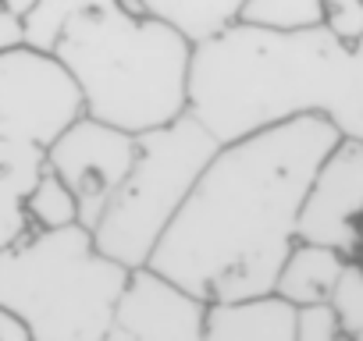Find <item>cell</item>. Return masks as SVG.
Wrapping results in <instances>:
<instances>
[{
    "mask_svg": "<svg viewBox=\"0 0 363 341\" xmlns=\"http://www.w3.org/2000/svg\"><path fill=\"white\" fill-rule=\"evenodd\" d=\"M342 132L303 114L225 142L160 235L150 263L203 302L271 295L299 242V214Z\"/></svg>",
    "mask_w": 363,
    "mask_h": 341,
    "instance_id": "6da1fadb",
    "label": "cell"
},
{
    "mask_svg": "<svg viewBox=\"0 0 363 341\" xmlns=\"http://www.w3.org/2000/svg\"><path fill=\"white\" fill-rule=\"evenodd\" d=\"M22 36L68 71L89 117L143 135L189 114L193 40L139 0H36Z\"/></svg>",
    "mask_w": 363,
    "mask_h": 341,
    "instance_id": "7a4b0ae2",
    "label": "cell"
},
{
    "mask_svg": "<svg viewBox=\"0 0 363 341\" xmlns=\"http://www.w3.org/2000/svg\"><path fill=\"white\" fill-rule=\"evenodd\" d=\"M356 110V47L335 40L324 25L278 33L232 22L193 43L189 114L221 146L303 114H320L349 135Z\"/></svg>",
    "mask_w": 363,
    "mask_h": 341,
    "instance_id": "3957f363",
    "label": "cell"
},
{
    "mask_svg": "<svg viewBox=\"0 0 363 341\" xmlns=\"http://www.w3.org/2000/svg\"><path fill=\"white\" fill-rule=\"evenodd\" d=\"M128 274L82 224L29 228L0 249V313L33 341H104Z\"/></svg>",
    "mask_w": 363,
    "mask_h": 341,
    "instance_id": "277c9868",
    "label": "cell"
},
{
    "mask_svg": "<svg viewBox=\"0 0 363 341\" xmlns=\"http://www.w3.org/2000/svg\"><path fill=\"white\" fill-rule=\"evenodd\" d=\"M218 149L221 142L193 114L143 132L132 170L89 228L96 249L128 270L146 267L160 235L189 200Z\"/></svg>",
    "mask_w": 363,
    "mask_h": 341,
    "instance_id": "5b68a950",
    "label": "cell"
},
{
    "mask_svg": "<svg viewBox=\"0 0 363 341\" xmlns=\"http://www.w3.org/2000/svg\"><path fill=\"white\" fill-rule=\"evenodd\" d=\"M139 135L114 128L100 117L79 114L72 125L57 132V139L43 149V163L72 189L79 203V224L93 228L135 163Z\"/></svg>",
    "mask_w": 363,
    "mask_h": 341,
    "instance_id": "8992f818",
    "label": "cell"
},
{
    "mask_svg": "<svg viewBox=\"0 0 363 341\" xmlns=\"http://www.w3.org/2000/svg\"><path fill=\"white\" fill-rule=\"evenodd\" d=\"M363 217V139H338L310 182L299 238L331 245L345 256L356 249V221Z\"/></svg>",
    "mask_w": 363,
    "mask_h": 341,
    "instance_id": "52a82bcc",
    "label": "cell"
},
{
    "mask_svg": "<svg viewBox=\"0 0 363 341\" xmlns=\"http://www.w3.org/2000/svg\"><path fill=\"white\" fill-rule=\"evenodd\" d=\"M207 306L153 267H135L114 306V330L125 341H203Z\"/></svg>",
    "mask_w": 363,
    "mask_h": 341,
    "instance_id": "ba28073f",
    "label": "cell"
},
{
    "mask_svg": "<svg viewBox=\"0 0 363 341\" xmlns=\"http://www.w3.org/2000/svg\"><path fill=\"white\" fill-rule=\"evenodd\" d=\"M203 341H299V309L281 295L211 302Z\"/></svg>",
    "mask_w": 363,
    "mask_h": 341,
    "instance_id": "9c48e42d",
    "label": "cell"
},
{
    "mask_svg": "<svg viewBox=\"0 0 363 341\" xmlns=\"http://www.w3.org/2000/svg\"><path fill=\"white\" fill-rule=\"evenodd\" d=\"M349 256L331 249V245H317V242H296L292 253L285 256L278 281H274V295H281L285 302H292L296 309H310V306H328L342 270H345Z\"/></svg>",
    "mask_w": 363,
    "mask_h": 341,
    "instance_id": "30bf717a",
    "label": "cell"
},
{
    "mask_svg": "<svg viewBox=\"0 0 363 341\" xmlns=\"http://www.w3.org/2000/svg\"><path fill=\"white\" fill-rule=\"evenodd\" d=\"M43 170V149L29 142L0 139V249L11 245L22 231H29L26 221V196Z\"/></svg>",
    "mask_w": 363,
    "mask_h": 341,
    "instance_id": "8fae6325",
    "label": "cell"
},
{
    "mask_svg": "<svg viewBox=\"0 0 363 341\" xmlns=\"http://www.w3.org/2000/svg\"><path fill=\"white\" fill-rule=\"evenodd\" d=\"M139 4L150 15L182 29L196 43V40H207V36L228 29L239 18L246 0H139Z\"/></svg>",
    "mask_w": 363,
    "mask_h": 341,
    "instance_id": "7c38bea8",
    "label": "cell"
},
{
    "mask_svg": "<svg viewBox=\"0 0 363 341\" xmlns=\"http://www.w3.org/2000/svg\"><path fill=\"white\" fill-rule=\"evenodd\" d=\"M26 221H29V228H43V231L79 224V203H75L72 189L47 163H43L40 178L33 182V189L26 196Z\"/></svg>",
    "mask_w": 363,
    "mask_h": 341,
    "instance_id": "4fadbf2b",
    "label": "cell"
},
{
    "mask_svg": "<svg viewBox=\"0 0 363 341\" xmlns=\"http://www.w3.org/2000/svg\"><path fill=\"white\" fill-rule=\"evenodd\" d=\"M235 22L278 33H303L324 25V8L320 0H246Z\"/></svg>",
    "mask_w": 363,
    "mask_h": 341,
    "instance_id": "5bb4252c",
    "label": "cell"
},
{
    "mask_svg": "<svg viewBox=\"0 0 363 341\" xmlns=\"http://www.w3.org/2000/svg\"><path fill=\"white\" fill-rule=\"evenodd\" d=\"M331 313L349 341H363V263L349 260L342 270V281L331 295Z\"/></svg>",
    "mask_w": 363,
    "mask_h": 341,
    "instance_id": "9a60e30c",
    "label": "cell"
},
{
    "mask_svg": "<svg viewBox=\"0 0 363 341\" xmlns=\"http://www.w3.org/2000/svg\"><path fill=\"white\" fill-rule=\"evenodd\" d=\"M324 8V29L342 43L363 40V0H320Z\"/></svg>",
    "mask_w": 363,
    "mask_h": 341,
    "instance_id": "2e32d148",
    "label": "cell"
},
{
    "mask_svg": "<svg viewBox=\"0 0 363 341\" xmlns=\"http://www.w3.org/2000/svg\"><path fill=\"white\" fill-rule=\"evenodd\" d=\"M299 341H349L331 313V306L299 309Z\"/></svg>",
    "mask_w": 363,
    "mask_h": 341,
    "instance_id": "e0dca14e",
    "label": "cell"
},
{
    "mask_svg": "<svg viewBox=\"0 0 363 341\" xmlns=\"http://www.w3.org/2000/svg\"><path fill=\"white\" fill-rule=\"evenodd\" d=\"M26 36H22V18L11 15L8 8H0V50H15L22 47Z\"/></svg>",
    "mask_w": 363,
    "mask_h": 341,
    "instance_id": "ac0fdd59",
    "label": "cell"
},
{
    "mask_svg": "<svg viewBox=\"0 0 363 341\" xmlns=\"http://www.w3.org/2000/svg\"><path fill=\"white\" fill-rule=\"evenodd\" d=\"M0 341H33L26 334V327L18 320H11L8 313H0Z\"/></svg>",
    "mask_w": 363,
    "mask_h": 341,
    "instance_id": "d6986e66",
    "label": "cell"
},
{
    "mask_svg": "<svg viewBox=\"0 0 363 341\" xmlns=\"http://www.w3.org/2000/svg\"><path fill=\"white\" fill-rule=\"evenodd\" d=\"M33 4H36V0H0V8H8V11H11V15H18V18H22Z\"/></svg>",
    "mask_w": 363,
    "mask_h": 341,
    "instance_id": "ffe728a7",
    "label": "cell"
},
{
    "mask_svg": "<svg viewBox=\"0 0 363 341\" xmlns=\"http://www.w3.org/2000/svg\"><path fill=\"white\" fill-rule=\"evenodd\" d=\"M356 231H359V238H356V249H352V256H349V260H356V263H363V217L356 221Z\"/></svg>",
    "mask_w": 363,
    "mask_h": 341,
    "instance_id": "44dd1931",
    "label": "cell"
}]
</instances>
